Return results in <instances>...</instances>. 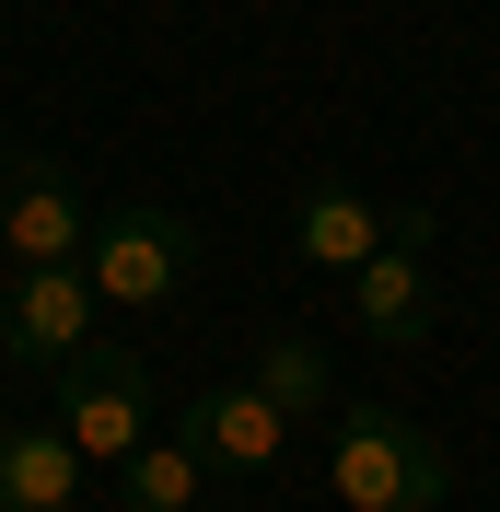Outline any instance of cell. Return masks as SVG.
I'll return each instance as SVG.
<instances>
[{
	"mask_svg": "<svg viewBox=\"0 0 500 512\" xmlns=\"http://www.w3.org/2000/svg\"><path fill=\"white\" fill-rule=\"evenodd\" d=\"M198 454H210L221 478H280V454H291V419L256 396V384H210V396H187V419H175Z\"/></svg>",
	"mask_w": 500,
	"mask_h": 512,
	"instance_id": "7",
	"label": "cell"
},
{
	"mask_svg": "<svg viewBox=\"0 0 500 512\" xmlns=\"http://www.w3.org/2000/svg\"><path fill=\"white\" fill-rule=\"evenodd\" d=\"M384 233H396V210H373L361 187H314L303 222H291V245H303V268H326V280H361L384 256Z\"/></svg>",
	"mask_w": 500,
	"mask_h": 512,
	"instance_id": "9",
	"label": "cell"
},
{
	"mask_svg": "<svg viewBox=\"0 0 500 512\" xmlns=\"http://www.w3.org/2000/svg\"><path fill=\"white\" fill-rule=\"evenodd\" d=\"M245 384H256L280 419H303V408H326V350L280 326V338H256V373H245Z\"/></svg>",
	"mask_w": 500,
	"mask_h": 512,
	"instance_id": "11",
	"label": "cell"
},
{
	"mask_svg": "<svg viewBox=\"0 0 500 512\" xmlns=\"http://www.w3.org/2000/svg\"><path fill=\"white\" fill-rule=\"evenodd\" d=\"M94 291L105 303H128V315H152V303H175L198 268V222H175V210H152V198H128V210H105L94 222Z\"/></svg>",
	"mask_w": 500,
	"mask_h": 512,
	"instance_id": "3",
	"label": "cell"
},
{
	"mask_svg": "<svg viewBox=\"0 0 500 512\" xmlns=\"http://www.w3.org/2000/svg\"><path fill=\"white\" fill-rule=\"evenodd\" d=\"M198 489H210V454H198L187 431H152V443L117 466V501L128 512H198Z\"/></svg>",
	"mask_w": 500,
	"mask_h": 512,
	"instance_id": "10",
	"label": "cell"
},
{
	"mask_svg": "<svg viewBox=\"0 0 500 512\" xmlns=\"http://www.w3.org/2000/svg\"><path fill=\"white\" fill-rule=\"evenodd\" d=\"M0 256H12V280L94 256V210H82V187H70L59 163H24V175L0 187Z\"/></svg>",
	"mask_w": 500,
	"mask_h": 512,
	"instance_id": "6",
	"label": "cell"
},
{
	"mask_svg": "<svg viewBox=\"0 0 500 512\" xmlns=\"http://www.w3.org/2000/svg\"><path fill=\"white\" fill-rule=\"evenodd\" d=\"M431 256H442V210H419V198H407L396 233H384V256L349 280V326H361L373 350H419V338H431V315H442Z\"/></svg>",
	"mask_w": 500,
	"mask_h": 512,
	"instance_id": "2",
	"label": "cell"
},
{
	"mask_svg": "<svg viewBox=\"0 0 500 512\" xmlns=\"http://www.w3.org/2000/svg\"><path fill=\"white\" fill-rule=\"evenodd\" d=\"M94 489V466L70 454L59 419H0V512H70Z\"/></svg>",
	"mask_w": 500,
	"mask_h": 512,
	"instance_id": "8",
	"label": "cell"
},
{
	"mask_svg": "<svg viewBox=\"0 0 500 512\" xmlns=\"http://www.w3.org/2000/svg\"><path fill=\"white\" fill-rule=\"evenodd\" d=\"M326 489H338L349 512H442L454 501V454H442L407 408H338V431H326Z\"/></svg>",
	"mask_w": 500,
	"mask_h": 512,
	"instance_id": "1",
	"label": "cell"
},
{
	"mask_svg": "<svg viewBox=\"0 0 500 512\" xmlns=\"http://www.w3.org/2000/svg\"><path fill=\"white\" fill-rule=\"evenodd\" d=\"M94 268H24V280L0 291V361L12 373H70V361L94 350Z\"/></svg>",
	"mask_w": 500,
	"mask_h": 512,
	"instance_id": "5",
	"label": "cell"
},
{
	"mask_svg": "<svg viewBox=\"0 0 500 512\" xmlns=\"http://www.w3.org/2000/svg\"><path fill=\"white\" fill-rule=\"evenodd\" d=\"M59 431H70V454L82 466H128V454L152 443V373H140V350H82L59 373Z\"/></svg>",
	"mask_w": 500,
	"mask_h": 512,
	"instance_id": "4",
	"label": "cell"
}]
</instances>
